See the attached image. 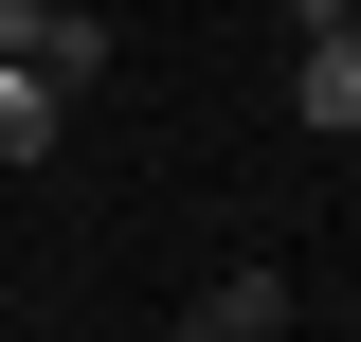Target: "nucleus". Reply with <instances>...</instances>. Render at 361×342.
Segmentation results:
<instances>
[{
	"label": "nucleus",
	"instance_id": "2",
	"mask_svg": "<svg viewBox=\"0 0 361 342\" xmlns=\"http://www.w3.org/2000/svg\"><path fill=\"white\" fill-rule=\"evenodd\" d=\"M180 324H217V342H289V270H271V253H253V270H217Z\"/></svg>",
	"mask_w": 361,
	"mask_h": 342
},
{
	"label": "nucleus",
	"instance_id": "4",
	"mask_svg": "<svg viewBox=\"0 0 361 342\" xmlns=\"http://www.w3.org/2000/svg\"><path fill=\"white\" fill-rule=\"evenodd\" d=\"M37 37H54V0H0V54H37Z\"/></svg>",
	"mask_w": 361,
	"mask_h": 342
},
{
	"label": "nucleus",
	"instance_id": "5",
	"mask_svg": "<svg viewBox=\"0 0 361 342\" xmlns=\"http://www.w3.org/2000/svg\"><path fill=\"white\" fill-rule=\"evenodd\" d=\"M145 342H217V324H145Z\"/></svg>",
	"mask_w": 361,
	"mask_h": 342
},
{
	"label": "nucleus",
	"instance_id": "1",
	"mask_svg": "<svg viewBox=\"0 0 361 342\" xmlns=\"http://www.w3.org/2000/svg\"><path fill=\"white\" fill-rule=\"evenodd\" d=\"M289 108H307L325 144H361V18H325V37L289 54Z\"/></svg>",
	"mask_w": 361,
	"mask_h": 342
},
{
	"label": "nucleus",
	"instance_id": "3",
	"mask_svg": "<svg viewBox=\"0 0 361 342\" xmlns=\"http://www.w3.org/2000/svg\"><path fill=\"white\" fill-rule=\"evenodd\" d=\"M54 127H73V90H54V72H18V54H0V163H54Z\"/></svg>",
	"mask_w": 361,
	"mask_h": 342
}]
</instances>
